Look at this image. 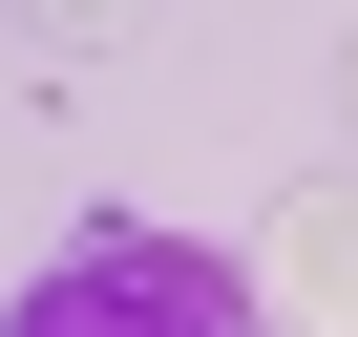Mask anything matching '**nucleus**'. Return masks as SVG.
<instances>
[{
  "mask_svg": "<svg viewBox=\"0 0 358 337\" xmlns=\"http://www.w3.org/2000/svg\"><path fill=\"white\" fill-rule=\"evenodd\" d=\"M0 337H253V274L190 253V232H85L64 274H22Z\"/></svg>",
  "mask_w": 358,
  "mask_h": 337,
  "instance_id": "f257e3e1",
  "label": "nucleus"
},
{
  "mask_svg": "<svg viewBox=\"0 0 358 337\" xmlns=\"http://www.w3.org/2000/svg\"><path fill=\"white\" fill-rule=\"evenodd\" d=\"M253 295H295L316 337H358V190H295V211H274V274H253Z\"/></svg>",
  "mask_w": 358,
  "mask_h": 337,
  "instance_id": "f03ea898",
  "label": "nucleus"
},
{
  "mask_svg": "<svg viewBox=\"0 0 358 337\" xmlns=\"http://www.w3.org/2000/svg\"><path fill=\"white\" fill-rule=\"evenodd\" d=\"M43 43H127V0H43Z\"/></svg>",
  "mask_w": 358,
  "mask_h": 337,
  "instance_id": "7ed1b4c3",
  "label": "nucleus"
}]
</instances>
